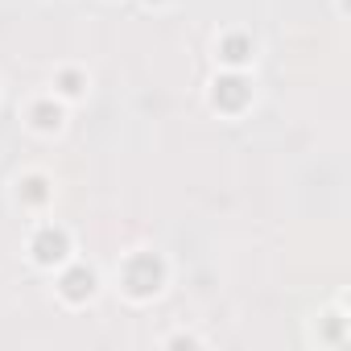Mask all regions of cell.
I'll return each mask as SVG.
<instances>
[{
	"instance_id": "obj_1",
	"label": "cell",
	"mask_w": 351,
	"mask_h": 351,
	"mask_svg": "<svg viewBox=\"0 0 351 351\" xmlns=\"http://www.w3.org/2000/svg\"><path fill=\"white\" fill-rule=\"evenodd\" d=\"M120 277H124V293L136 298V302H145V298H153L165 285V261L157 252H136V256L124 261Z\"/></svg>"
},
{
	"instance_id": "obj_2",
	"label": "cell",
	"mask_w": 351,
	"mask_h": 351,
	"mask_svg": "<svg viewBox=\"0 0 351 351\" xmlns=\"http://www.w3.org/2000/svg\"><path fill=\"white\" fill-rule=\"evenodd\" d=\"M29 252H34V261H38V265H62V261H66V252H71V236H66L62 228L46 223V228H38V236H34Z\"/></svg>"
},
{
	"instance_id": "obj_3",
	"label": "cell",
	"mask_w": 351,
	"mask_h": 351,
	"mask_svg": "<svg viewBox=\"0 0 351 351\" xmlns=\"http://www.w3.org/2000/svg\"><path fill=\"white\" fill-rule=\"evenodd\" d=\"M211 104L223 108V112H240V108L248 104V83H244L240 75H223V79H215Z\"/></svg>"
},
{
	"instance_id": "obj_4",
	"label": "cell",
	"mask_w": 351,
	"mask_h": 351,
	"mask_svg": "<svg viewBox=\"0 0 351 351\" xmlns=\"http://www.w3.org/2000/svg\"><path fill=\"white\" fill-rule=\"evenodd\" d=\"M58 293H62L66 302H87V298L95 293V273H91L87 265H71V269L62 273V281H58Z\"/></svg>"
},
{
	"instance_id": "obj_5",
	"label": "cell",
	"mask_w": 351,
	"mask_h": 351,
	"mask_svg": "<svg viewBox=\"0 0 351 351\" xmlns=\"http://www.w3.org/2000/svg\"><path fill=\"white\" fill-rule=\"evenodd\" d=\"M219 58H223L228 66H244V62L252 58V42H248L244 34H232V38L219 42Z\"/></svg>"
},
{
	"instance_id": "obj_6",
	"label": "cell",
	"mask_w": 351,
	"mask_h": 351,
	"mask_svg": "<svg viewBox=\"0 0 351 351\" xmlns=\"http://www.w3.org/2000/svg\"><path fill=\"white\" fill-rule=\"evenodd\" d=\"M17 199H21V203H29V207H42V203L50 199V182L42 178V173H29V178H21V182H17Z\"/></svg>"
},
{
	"instance_id": "obj_7",
	"label": "cell",
	"mask_w": 351,
	"mask_h": 351,
	"mask_svg": "<svg viewBox=\"0 0 351 351\" xmlns=\"http://www.w3.org/2000/svg\"><path fill=\"white\" fill-rule=\"evenodd\" d=\"M29 120H34V128H42V132H54V128L62 124V108H58L54 99H38V104L29 108Z\"/></svg>"
},
{
	"instance_id": "obj_8",
	"label": "cell",
	"mask_w": 351,
	"mask_h": 351,
	"mask_svg": "<svg viewBox=\"0 0 351 351\" xmlns=\"http://www.w3.org/2000/svg\"><path fill=\"white\" fill-rule=\"evenodd\" d=\"M58 91L62 95H83V75L79 71H62L58 75Z\"/></svg>"
},
{
	"instance_id": "obj_9",
	"label": "cell",
	"mask_w": 351,
	"mask_h": 351,
	"mask_svg": "<svg viewBox=\"0 0 351 351\" xmlns=\"http://www.w3.org/2000/svg\"><path fill=\"white\" fill-rule=\"evenodd\" d=\"M145 5H161V0H145Z\"/></svg>"
}]
</instances>
